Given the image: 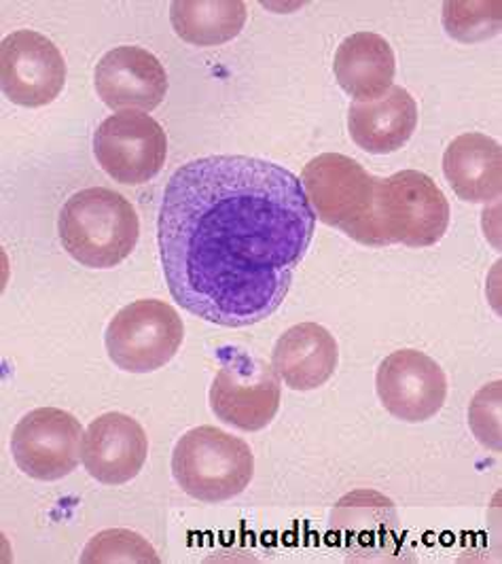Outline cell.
Listing matches in <instances>:
<instances>
[{
  "label": "cell",
  "instance_id": "obj_15",
  "mask_svg": "<svg viewBox=\"0 0 502 564\" xmlns=\"http://www.w3.org/2000/svg\"><path fill=\"white\" fill-rule=\"evenodd\" d=\"M418 126V105L405 87L391 89L373 102H352L348 109L350 139L367 153L389 155L403 149Z\"/></svg>",
  "mask_w": 502,
  "mask_h": 564
},
{
  "label": "cell",
  "instance_id": "obj_11",
  "mask_svg": "<svg viewBox=\"0 0 502 564\" xmlns=\"http://www.w3.org/2000/svg\"><path fill=\"white\" fill-rule=\"evenodd\" d=\"M375 389L382 405L394 419L424 423L439 414L446 403V371L428 355L405 348L380 364Z\"/></svg>",
  "mask_w": 502,
  "mask_h": 564
},
{
  "label": "cell",
  "instance_id": "obj_13",
  "mask_svg": "<svg viewBox=\"0 0 502 564\" xmlns=\"http://www.w3.org/2000/svg\"><path fill=\"white\" fill-rule=\"evenodd\" d=\"M149 440L139 421L109 412L87 426L81 458L87 474L107 486L134 480L146 460Z\"/></svg>",
  "mask_w": 502,
  "mask_h": 564
},
{
  "label": "cell",
  "instance_id": "obj_2",
  "mask_svg": "<svg viewBox=\"0 0 502 564\" xmlns=\"http://www.w3.org/2000/svg\"><path fill=\"white\" fill-rule=\"evenodd\" d=\"M57 234L75 261L85 268L109 270L134 253L140 219L121 194L107 187H89L62 206Z\"/></svg>",
  "mask_w": 502,
  "mask_h": 564
},
{
  "label": "cell",
  "instance_id": "obj_16",
  "mask_svg": "<svg viewBox=\"0 0 502 564\" xmlns=\"http://www.w3.org/2000/svg\"><path fill=\"white\" fill-rule=\"evenodd\" d=\"M337 84L354 102H373L392 87L396 59L391 43L375 32H357L341 41L335 54Z\"/></svg>",
  "mask_w": 502,
  "mask_h": 564
},
{
  "label": "cell",
  "instance_id": "obj_20",
  "mask_svg": "<svg viewBox=\"0 0 502 564\" xmlns=\"http://www.w3.org/2000/svg\"><path fill=\"white\" fill-rule=\"evenodd\" d=\"M501 0H449L444 4V29L460 43H477L501 32Z\"/></svg>",
  "mask_w": 502,
  "mask_h": 564
},
{
  "label": "cell",
  "instance_id": "obj_8",
  "mask_svg": "<svg viewBox=\"0 0 502 564\" xmlns=\"http://www.w3.org/2000/svg\"><path fill=\"white\" fill-rule=\"evenodd\" d=\"M94 155L117 183L142 185L166 164V132L151 115L117 111L94 132Z\"/></svg>",
  "mask_w": 502,
  "mask_h": 564
},
{
  "label": "cell",
  "instance_id": "obj_22",
  "mask_svg": "<svg viewBox=\"0 0 502 564\" xmlns=\"http://www.w3.org/2000/svg\"><path fill=\"white\" fill-rule=\"evenodd\" d=\"M474 437L490 451L501 452V382L485 384L477 391L469 410Z\"/></svg>",
  "mask_w": 502,
  "mask_h": 564
},
{
  "label": "cell",
  "instance_id": "obj_21",
  "mask_svg": "<svg viewBox=\"0 0 502 564\" xmlns=\"http://www.w3.org/2000/svg\"><path fill=\"white\" fill-rule=\"evenodd\" d=\"M81 564H160L157 552L144 536L128 529L102 531L87 543L79 556Z\"/></svg>",
  "mask_w": 502,
  "mask_h": 564
},
{
  "label": "cell",
  "instance_id": "obj_14",
  "mask_svg": "<svg viewBox=\"0 0 502 564\" xmlns=\"http://www.w3.org/2000/svg\"><path fill=\"white\" fill-rule=\"evenodd\" d=\"M339 361L334 334L318 323H299L280 336L272 367L293 391H314L329 382Z\"/></svg>",
  "mask_w": 502,
  "mask_h": 564
},
{
  "label": "cell",
  "instance_id": "obj_3",
  "mask_svg": "<svg viewBox=\"0 0 502 564\" xmlns=\"http://www.w3.org/2000/svg\"><path fill=\"white\" fill-rule=\"evenodd\" d=\"M449 204L439 185L418 170L378 178L369 247L405 245L426 249L446 236Z\"/></svg>",
  "mask_w": 502,
  "mask_h": 564
},
{
  "label": "cell",
  "instance_id": "obj_1",
  "mask_svg": "<svg viewBox=\"0 0 502 564\" xmlns=\"http://www.w3.org/2000/svg\"><path fill=\"white\" fill-rule=\"evenodd\" d=\"M316 229L302 178L249 155H208L167 181L160 257L178 306L251 327L279 311Z\"/></svg>",
  "mask_w": 502,
  "mask_h": 564
},
{
  "label": "cell",
  "instance_id": "obj_17",
  "mask_svg": "<svg viewBox=\"0 0 502 564\" xmlns=\"http://www.w3.org/2000/svg\"><path fill=\"white\" fill-rule=\"evenodd\" d=\"M444 172L454 194L465 202L485 204L501 196V144L479 132H469L449 142Z\"/></svg>",
  "mask_w": 502,
  "mask_h": 564
},
{
  "label": "cell",
  "instance_id": "obj_19",
  "mask_svg": "<svg viewBox=\"0 0 502 564\" xmlns=\"http://www.w3.org/2000/svg\"><path fill=\"white\" fill-rule=\"evenodd\" d=\"M170 22L192 45H223L244 29L247 4L242 0H176L170 7Z\"/></svg>",
  "mask_w": 502,
  "mask_h": 564
},
{
  "label": "cell",
  "instance_id": "obj_9",
  "mask_svg": "<svg viewBox=\"0 0 502 564\" xmlns=\"http://www.w3.org/2000/svg\"><path fill=\"white\" fill-rule=\"evenodd\" d=\"M84 426L64 410L36 408L11 435L18 467L32 480L56 481L70 476L81 460Z\"/></svg>",
  "mask_w": 502,
  "mask_h": 564
},
{
  "label": "cell",
  "instance_id": "obj_5",
  "mask_svg": "<svg viewBox=\"0 0 502 564\" xmlns=\"http://www.w3.org/2000/svg\"><path fill=\"white\" fill-rule=\"evenodd\" d=\"M375 183L378 176H371L359 162L341 153L316 155L302 174L316 219L341 229L364 247H369Z\"/></svg>",
  "mask_w": 502,
  "mask_h": 564
},
{
  "label": "cell",
  "instance_id": "obj_10",
  "mask_svg": "<svg viewBox=\"0 0 502 564\" xmlns=\"http://www.w3.org/2000/svg\"><path fill=\"white\" fill-rule=\"evenodd\" d=\"M0 77L11 102L39 109L52 105L64 89L66 62L41 32L18 30L2 41Z\"/></svg>",
  "mask_w": 502,
  "mask_h": 564
},
{
  "label": "cell",
  "instance_id": "obj_4",
  "mask_svg": "<svg viewBox=\"0 0 502 564\" xmlns=\"http://www.w3.org/2000/svg\"><path fill=\"white\" fill-rule=\"evenodd\" d=\"M254 458L244 440L204 424L187 431L172 454L176 484L201 503H223L247 490Z\"/></svg>",
  "mask_w": 502,
  "mask_h": 564
},
{
  "label": "cell",
  "instance_id": "obj_6",
  "mask_svg": "<svg viewBox=\"0 0 502 564\" xmlns=\"http://www.w3.org/2000/svg\"><path fill=\"white\" fill-rule=\"evenodd\" d=\"M183 338L185 327L178 312L160 300H139L112 316L105 344L119 369L151 373L174 359Z\"/></svg>",
  "mask_w": 502,
  "mask_h": 564
},
{
  "label": "cell",
  "instance_id": "obj_7",
  "mask_svg": "<svg viewBox=\"0 0 502 564\" xmlns=\"http://www.w3.org/2000/svg\"><path fill=\"white\" fill-rule=\"evenodd\" d=\"M221 361L210 387L215 416L249 433L265 429L279 414V373L240 348H225Z\"/></svg>",
  "mask_w": 502,
  "mask_h": 564
},
{
  "label": "cell",
  "instance_id": "obj_18",
  "mask_svg": "<svg viewBox=\"0 0 502 564\" xmlns=\"http://www.w3.org/2000/svg\"><path fill=\"white\" fill-rule=\"evenodd\" d=\"M331 529L348 547L378 552L396 536V511L391 499L378 492H352L334 509Z\"/></svg>",
  "mask_w": 502,
  "mask_h": 564
},
{
  "label": "cell",
  "instance_id": "obj_12",
  "mask_svg": "<svg viewBox=\"0 0 502 564\" xmlns=\"http://www.w3.org/2000/svg\"><path fill=\"white\" fill-rule=\"evenodd\" d=\"M94 84L100 100L114 111H153L167 94V75L151 52L121 45L96 64Z\"/></svg>",
  "mask_w": 502,
  "mask_h": 564
}]
</instances>
